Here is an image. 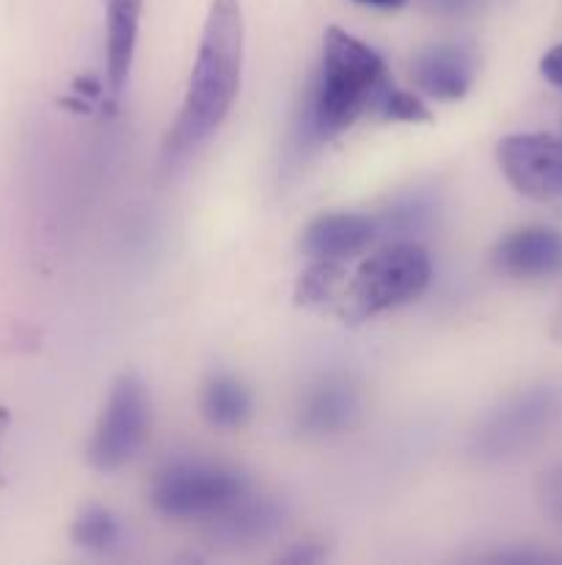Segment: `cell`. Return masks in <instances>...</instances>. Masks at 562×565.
I'll use <instances>...</instances> for the list:
<instances>
[{
	"label": "cell",
	"mask_w": 562,
	"mask_h": 565,
	"mask_svg": "<svg viewBox=\"0 0 562 565\" xmlns=\"http://www.w3.org/2000/svg\"><path fill=\"white\" fill-rule=\"evenodd\" d=\"M281 522H284V511H281L279 502L253 497L251 491L237 497L235 502H229L215 516L204 519V524H207V539L213 544L226 546L259 544V541L270 539L281 527Z\"/></svg>",
	"instance_id": "11"
},
{
	"label": "cell",
	"mask_w": 562,
	"mask_h": 565,
	"mask_svg": "<svg viewBox=\"0 0 562 565\" xmlns=\"http://www.w3.org/2000/svg\"><path fill=\"white\" fill-rule=\"evenodd\" d=\"M538 502L545 516L562 524V467H551L538 480Z\"/></svg>",
	"instance_id": "19"
},
{
	"label": "cell",
	"mask_w": 562,
	"mask_h": 565,
	"mask_svg": "<svg viewBox=\"0 0 562 565\" xmlns=\"http://www.w3.org/2000/svg\"><path fill=\"white\" fill-rule=\"evenodd\" d=\"M152 428V403L147 384L136 373H121L110 384L108 401L99 412L88 441V463L97 472H119L147 445Z\"/></svg>",
	"instance_id": "6"
},
{
	"label": "cell",
	"mask_w": 562,
	"mask_h": 565,
	"mask_svg": "<svg viewBox=\"0 0 562 565\" xmlns=\"http://www.w3.org/2000/svg\"><path fill=\"white\" fill-rule=\"evenodd\" d=\"M356 3H361V6H372V9L395 11V9H402V6H406L408 0H356Z\"/></svg>",
	"instance_id": "21"
},
{
	"label": "cell",
	"mask_w": 562,
	"mask_h": 565,
	"mask_svg": "<svg viewBox=\"0 0 562 565\" xmlns=\"http://www.w3.org/2000/svg\"><path fill=\"white\" fill-rule=\"evenodd\" d=\"M389 86V70L378 50L339 25L325 28L312 97L314 136L331 141L350 130L364 114H375Z\"/></svg>",
	"instance_id": "2"
},
{
	"label": "cell",
	"mask_w": 562,
	"mask_h": 565,
	"mask_svg": "<svg viewBox=\"0 0 562 565\" xmlns=\"http://www.w3.org/2000/svg\"><path fill=\"white\" fill-rule=\"evenodd\" d=\"M474 70V53L463 44H430L413 58L411 77L430 99L457 103L472 88Z\"/></svg>",
	"instance_id": "10"
},
{
	"label": "cell",
	"mask_w": 562,
	"mask_h": 565,
	"mask_svg": "<svg viewBox=\"0 0 562 565\" xmlns=\"http://www.w3.org/2000/svg\"><path fill=\"white\" fill-rule=\"evenodd\" d=\"M342 285H345V268H342V263L312 259V265L303 270L295 285V303L298 307H328V303H339Z\"/></svg>",
	"instance_id": "16"
},
{
	"label": "cell",
	"mask_w": 562,
	"mask_h": 565,
	"mask_svg": "<svg viewBox=\"0 0 562 565\" xmlns=\"http://www.w3.org/2000/svg\"><path fill=\"white\" fill-rule=\"evenodd\" d=\"M494 265L518 281H540L562 274V232L551 226H521L494 246Z\"/></svg>",
	"instance_id": "8"
},
{
	"label": "cell",
	"mask_w": 562,
	"mask_h": 565,
	"mask_svg": "<svg viewBox=\"0 0 562 565\" xmlns=\"http://www.w3.org/2000/svg\"><path fill=\"white\" fill-rule=\"evenodd\" d=\"M72 541L80 550L97 552V555H108V552L119 550L125 541V527H121L119 516L110 513L108 508L88 505L83 508L80 516L72 524Z\"/></svg>",
	"instance_id": "15"
},
{
	"label": "cell",
	"mask_w": 562,
	"mask_h": 565,
	"mask_svg": "<svg viewBox=\"0 0 562 565\" xmlns=\"http://www.w3.org/2000/svg\"><path fill=\"white\" fill-rule=\"evenodd\" d=\"M551 340L562 342V307H560V312L554 315V323H551Z\"/></svg>",
	"instance_id": "22"
},
{
	"label": "cell",
	"mask_w": 562,
	"mask_h": 565,
	"mask_svg": "<svg viewBox=\"0 0 562 565\" xmlns=\"http://www.w3.org/2000/svg\"><path fill=\"white\" fill-rule=\"evenodd\" d=\"M358 408H361V397L356 386L342 375H328L303 397L298 425L312 436L342 434L356 423Z\"/></svg>",
	"instance_id": "13"
},
{
	"label": "cell",
	"mask_w": 562,
	"mask_h": 565,
	"mask_svg": "<svg viewBox=\"0 0 562 565\" xmlns=\"http://www.w3.org/2000/svg\"><path fill=\"white\" fill-rule=\"evenodd\" d=\"M433 276V263L417 241H389L356 268L339 298L345 323L358 326L422 296Z\"/></svg>",
	"instance_id": "3"
},
{
	"label": "cell",
	"mask_w": 562,
	"mask_h": 565,
	"mask_svg": "<svg viewBox=\"0 0 562 565\" xmlns=\"http://www.w3.org/2000/svg\"><path fill=\"white\" fill-rule=\"evenodd\" d=\"M246 22L240 0H213L202 28L180 116L169 132V152L187 154L218 132L240 94Z\"/></svg>",
	"instance_id": "1"
},
{
	"label": "cell",
	"mask_w": 562,
	"mask_h": 565,
	"mask_svg": "<svg viewBox=\"0 0 562 565\" xmlns=\"http://www.w3.org/2000/svg\"><path fill=\"white\" fill-rule=\"evenodd\" d=\"M540 75L562 92V44H554L551 50H545L543 58H540Z\"/></svg>",
	"instance_id": "20"
},
{
	"label": "cell",
	"mask_w": 562,
	"mask_h": 565,
	"mask_svg": "<svg viewBox=\"0 0 562 565\" xmlns=\"http://www.w3.org/2000/svg\"><path fill=\"white\" fill-rule=\"evenodd\" d=\"M375 114L386 121H408V125H419V121L433 119V110L422 103L419 97H413L411 92H402V88L389 86L386 94L380 97Z\"/></svg>",
	"instance_id": "18"
},
{
	"label": "cell",
	"mask_w": 562,
	"mask_h": 565,
	"mask_svg": "<svg viewBox=\"0 0 562 565\" xmlns=\"http://www.w3.org/2000/svg\"><path fill=\"white\" fill-rule=\"evenodd\" d=\"M496 163L521 196L532 202L562 199V136L510 132L496 143Z\"/></svg>",
	"instance_id": "7"
},
{
	"label": "cell",
	"mask_w": 562,
	"mask_h": 565,
	"mask_svg": "<svg viewBox=\"0 0 562 565\" xmlns=\"http://www.w3.org/2000/svg\"><path fill=\"white\" fill-rule=\"evenodd\" d=\"M378 241L375 215L361 213H323L309 221L301 235V252L309 259H331L347 263L361 257Z\"/></svg>",
	"instance_id": "9"
},
{
	"label": "cell",
	"mask_w": 562,
	"mask_h": 565,
	"mask_svg": "<svg viewBox=\"0 0 562 565\" xmlns=\"http://www.w3.org/2000/svg\"><path fill=\"white\" fill-rule=\"evenodd\" d=\"M562 412L554 386H529L501 401L472 436V456L479 463H510L532 452L549 436Z\"/></svg>",
	"instance_id": "4"
},
{
	"label": "cell",
	"mask_w": 562,
	"mask_h": 565,
	"mask_svg": "<svg viewBox=\"0 0 562 565\" xmlns=\"http://www.w3.org/2000/svg\"><path fill=\"white\" fill-rule=\"evenodd\" d=\"M251 491L248 480L237 469L224 463L182 458L171 461L154 475L149 500L165 519H209L229 502Z\"/></svg>",
	"instance_id": "5"
},
{
	"label": "cell",
	"mask_w": 562,
	"mask_h": 565,
	"mask_svg": "<svg viewBox=\"0 0 562 565\" xmlns=\"http://www.w3.org/2000/svg\"><path fill=\"white\" fill-rule=\"evenodd\" d=\"M6 428H9V412H6V408L0 406V439H3Z\"/></svg>",
	"instance_id": "23"
},
{
	"label": "cell",
	"mask_w": 562,
	"mask_h": 565,
	"mask_svg": "<svg viewBox=\"0 0 562 565\" xmlns=\"http://www.w3.org/2000/svg\"><path fill=\"white\" fill-rule=\"evenodd\" d=\"M433 215L428 199L411 196L397 202L395 207H389L386 213L375 215V224H378V237L386 235L389 241H413V232L424 230Z\"/></svg>",
	"instance_id": "17"
},
{
	"label": "cell",
	"mask_w": 562,
	"mask_h": 565,
	"mask_svg": "<svg viewBox=\"0 0 562 565\" xmlns=\"http://www.w3.org/2000/svg\"><path fill=\"white\" fill-rule=\"evenodd\" d=\"M202 412L215 428H240L251 417V392L246 390L242 381L231 379V375H213L204 384Z\"/></svg>",
	"instance_id": "14"
},
{
	"label": "cell",
	"mask_w": 562,
	"mask_h": 565,
	"mask_svg": "<svg viewBox=\"0 0 562 565\" xmlns=\"http://www.w3.org/2000/svg\"><path fill=\"white\" fill-rule=\"evenodd\" d=\"M143 0H108L105 25V92L110 103H119L132 75L138 50Z\"/></svg>",
	"instance_id": "12"
}]
</instances>
